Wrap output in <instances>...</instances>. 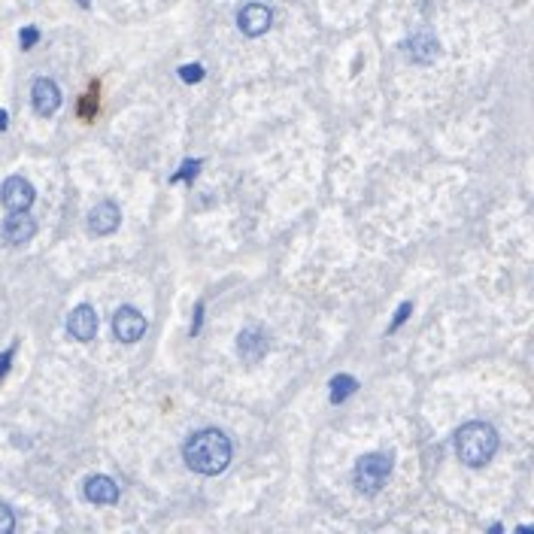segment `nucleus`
<instances>
[{"instance_id": "obj_1", "label": "nucleus", "mask_w": 534, "mask_h": 534, "mask_svg": "<svg viewBox=\"0 0 534 534\" xmlns=\"http://www.w3.org/2000/svg\"><path fill=\"white\" fill-rule=\"evenodd\" d=\"M231 441L225 431L219 428H201L182 446V458H186L188 471L201 474V477H216L231 465Z\"/></svg>"}, {"instance_id": "obj_2", "label": "nucleus", "mask_w": 534, "mask_h": 534, "mask_svg": "<svg viewBox=\"0 0 534 534\" xmlns=\"http://www.w3.org/2000/svg\"><path fill=\"white\" fill-rule=\"evenodd\" d=\"M498 452V431L489 422H467L456 434V456L458 462L467 467H482L489 465Z\"/></svg>"}, {"instance_id": "obj_3", "label": "nucleus", "mask_w": 534, "mask_h": 534, "mask_svg": "<svg viewBox=\"0 0 534 534\" xmlns=\"http://www.w3.org/2000/svg\"><path fill=\"white\" fill-rule=\"evenodd\" d=\"M389 477H392V458L386 452H368V456H361L353 471L355 489L364 495H377L389 482Z\"/></svg>"}, {"instance_id": "obj_4", "label": "nucleus", "mask_w": 534, "mask_h": 534, "mask_svg": "<svg viewBox=\"0 0 534 534\" xmlns=\"http://www.w3.org/2000/svg\"><path fill=\"white\" fill-rule=\"evenodd\" d=\"M34 197H36V192L25 177H10L0 186V203H3L10 213H25V210H31Z\"/></svg>"}, {"instance_id": "obj_5", "label": "nucleus", "mask_w": 534, "mask_h": 534, "mask_svg": "<svg viewBox=\"0 0 534 534\" xmlns=\"http://www.w3.org/2000/svg\"><path fill=\"white\" fill-rule=\"evenodd\" d=\"M113 334L122 343H137L146 334V316L134 307H122L113 316Z\"/></svg>"}, {"instance_id": "obj_6", "label": "nucleus", "mask_w": 534, "mask_h": 534, "mask_svg": "<svg viewBox=\"0 0 534 534\" xmlns=\"http://www.w3.org/2000/svg\"><path fill=\"white\" fill-rule=\"evenodd\" d=\"M122 225V210L119 203L113 201H98L94 207L89 210V234L94 237H107V234H113L115 228Z\"/></svg>"}, {"instance_id": "obj_7", "label": "nucleus", "mask_w": 534, "mask_h": 534, "mask_svg": "<svg viewBox=\"0 0 534 534\" xmlns=\"http://www.w3.org/2000/svg\"><path fill=\"white\" fill-rule=\"evenodd\" d=\"M31 100H34L36 115L49 119V115H55L58 107H61V89H58L55 79L40 76V79L34 82V89H31Z\"/></svg>"}, {"instance_id": "obj_8", "label": "nucleus", "mask_w": 534, "mask_h": 534, "mask_svg": "<svg viewBox=\"0 0 534 534\" xmlns=\"http://www.w3.org/2000/svg\"><path fill=\"white\" fill-rule=\"evenodd\" d=\"M67 334L79 343L94 340V334H98V313H94V307H89V304L73 307L70 316H67Z\"/></svg>"}, {"instance_id": "obj_9", "label": "nucleus", "mask_w": 534, "mask_h": 534, "mask_svg": "<svg viewBox=\"0 0 534 534\" xmlns=\"http://www.w3.org/2000/svg\"><path fill=\"white\" fill-rule=\"evenodd\" d=\"M270 21H274V12L267 10L265 3H246L243 10L237 12V27L246 36H261L270 31Z\"/></svg>"}, {"instance_id": "obj_10", "label": "nucleus", "mask_w": 534, "mask_h": 534, "mask_svg": "<svg viewBox=\"0 0 534 534\" xmlns=\"http://www.w3.org/2000/svg\"><path fill=\"white\" fill-rule=\"evenodd\" d=\"M0 231H3V240H6V243L25 246V243H31V240H34L36 222H34L31 216H27V210H25V213H10Z\"/></svg>"}, {"instance_id": "obj_11", "label": "nucleus", "mask_w": 534, "mask_h": 534, "mask_svg": "<svg viewBox=\"0 0 534 534\" xmlns=\"http://www.w3.org/2000/svg\"><path fill=\"white\" fill-rule=\"evenodd\" d=\"M237 353L243 361H261L267 353V337L258 331V328H246V331H240V337H237Z\"/></svg>"}, {"instance_id": "obj_12", "label": "nucleus", "mask_w": 534, "mask_h": 534, "mask_svg": "<svg viewBox=\"0 0 534 534\" xmlns=\"http://www.w3.org/2000/svg\"><path fill=\"white\" fill-rule=\"evenodd\" d=\"M85 498L91 504H115L119 501V486L104 474H94V477L85 480Z\"/></svg>"}, {"instance_id": "obj_13", "label": "nucleus", "mask_w": 534, "mask_h": 534, "mask_svg": "<svg viewBox=\"0 0 534 534\" xmlns=\"http://www.w3.org/2000/svg\"><path fill=\"white\" fill-rule=\"evenodd\" d=\"M437 52H441V46H437V40L428 31L410 36V58H413V61L428 64V61H434L437 58Z\"/></svg>"}, {"instance_id": "obj_14", "label": "nucleus", "mask_w": 534, "mask_h": 534, "mask_svg": "<svg viewBox=\"0 0 534 534\" xmlns=\"http://www.w3.org/2000/svg\"><path fill=\"white\" fill-rule=\"evenodd\" d=\"M358 389V379L349 377V374H340L331 379V404H343V401L349 398V394H355Z\"/></svg>"}, {"instance_id": "obj_15", "label": "nucleus", "mask_w": 534, "mask_h": 534, "mask_svg": "<svg viewBox=\"0 0 534 534\" xmlns=\"http://www.w3.org/2000/svg\"><path fill=\"white\" fill-rule=\"evenodd\" d=\"M201 164H203V161H186V164L179 167V173H173V177H170V182H182V179H192V177H197Z\"/></svg>"}, {"instance_id": "obj_16", "label": "nucleus", "mask_w": 534, "mask_h": 534, "mask_svg": "<svg viewBox=\"0 0 534 534\" xmlns=\"http://www.w3.org/2000/svg\"><path fill=\"white\" fill-rule=\"evenodd\" d=\"M179 79H182V82H201V79H203V67H201V64H186V67H179Z\"/></svg>"}, {"instance_id": "obj_17", "label": "nucleus", "mask_w": 534, "mask_h": 534, "mask_svg": "<svg viewBox=\"0 0 534 534\" xmlns=\"http://www.w3.org/2000/svg\"><path fill=\"white\" fill-rule=\"evenodd\" d=\"M12 529H16V516L6 504H0V534H10Z\"/></svg>"}, {"instance_id": "obj_18", "label": "nucleus", "mask_w": 534, "mask_h": 534, "mask_svg": "<svg viewBox=\"0 0 534 534\" xmlns=\"http://www.w3.org/2000/svg\"><path fill=\"white\" fill-rule=\"evenodd\" d=\"M410 313H413V304H410V301H404V304L398 307V313H394V319H392L389 331H398V328H401V325H404V322H407V316H410Z\"/></svg>"}, {"instance_id": "obj_19", "label": "nucleus", "mask_w": 534, "mask_h": 534, "mask_svg": "<svg viewBox=\"0 0 534 534\" xmlns=\"http://www.w3.org/2000/svg\"><path fill=\"white\" fill-rule=\"evenodd\" d=\"M19 40H21V49H31L36 40H40V31L36 27H25V31L19 34Z\"/></svg>"}, {"instance_id": "obj_20", "label": "nucleus", "mask_w": 534, "mask_h": 534, "mask_svg": "<svg viewBox=\"0 0 534 534\" xmlns=\"http://www.w3.org/2000/svg\"><path fill=\"white\" fill-rule=\"evenodd\" d=\"M201 316H203V301H197V307H194V322H192V337H194V334H201Z\"/></svg>"}, {"instance_id": "obj_21", "label": "nucleus", "mask_w": 534, "mask_h": 534, "mask_svg": "<svg viewBox=\"0 0 534 534\" xmlns=\"http://www.w3.org/2000/svg\"><path fill=\"white\" fill-rule=\"evenodd\" d=\"M12 353H16V349H6V353H0V377L6 374V370H10V361H12Z\"/></svg>"}, {"instance_id": "obj_22", "label": "nucleus", "mask_w": 534, "mask_h": 534, "mask_svg": "<svg viewBox=\"0 0 534 534\" xmlns=\"http://www.w3.org/2000/svg\"><path fill=\"white\" fill-rule=\"evenodd\" d=\"M6 122H10V115H6L3 109H0V131H6Z\"/></svg>"}, {"instance_id": "obj_23", "label": "nucleus", "mask_w": 534, "mask_h": 534, "mask_svg": "<svg viewBox=\"0 0 534 534\" xmlns=\"http://www.w3.org/2000/svg\"><path fill=\"white\" fill-rule=\"evenodd\" d=\"M76 3H79V6H89V3H91V0H76Z\"/></svg>"}]
</instances>
